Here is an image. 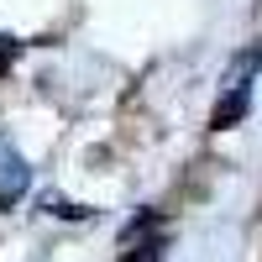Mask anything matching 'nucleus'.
<instances>
[{"label": "nucleus", "instance_id": "4", "mask_svg": "<svg viewBox=\"0 0 262 262\" xmlns=\"http://www.w3.org/2000/svg\"><path fill=\"white\" fill-rule=\"evenodd\" d=\"M48 210L53 215H63V221H90L95 210H84V205H69V200H48Z\"/></svg>", "mask_w": 262, "mask_h": 262}, {"label": "nucleus", "instance_id": "1", "mask_svg": "<svg viewBox=\"0 0 262 262\" xmlns=\"http://www.w3.org/2000/svg\"><path fill=\"white\" fill-rule=\"evenodd\" d=\"M27 184H32L27 158L11 147V137H0V210H11L21 194H27Z\"/></svg>", "mask_w": 262, "mask_h": 262}, {"label": "nucleus", "instance_id": "2", "mask_svg": "<svg viewBox=\"0 0 262 262\" xmlns=\"http://www.w3.org/2000/svg\"><path fill=\"white\" fill-rule=\"evenodd\" d=\"M247 111H252V84H231V90H226V100L210 111V126H215V131H231V126L242 121Z\"/></svg>", "mask_w": 262, "mask_h": 262}, {"label": "nucleus", "instance_id": "3", "mask_svg": "<svg viewBox=\"0 0 262 262\" xmlns=\"http://www.w3.org/2000/svg\"><path fill=\"white\" fill-rule=\"evenodd\" d=\"M121 262H163V242L152 236V242H137L131 252H121Z\"/></svg>", "mask_w": 262, "mask_h": 262}, {"label": "nucleus", "instance_id": "5", "mask_svg": "<svg viewBox=\"0 0 262 262\" xmlns=\"http://www.w3.org/2000/svg\"><path fill=\"white\" fill-rule=\"evenodd\" d=\"M16 53H21V42L0 32V74H11V63H16Z\"/></svg>", "mask_w": 262, "mask_h": 262}]
</instances>
